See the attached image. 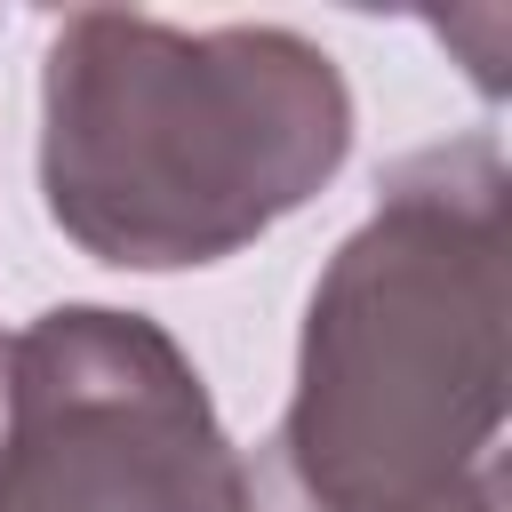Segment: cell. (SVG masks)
Returning a JSON list of instances; mask_svg holds the SVG:
<instances>
[{"label":"cell","mask_w":512,"mask_h":512,"mask_svg":"<svg viewBox=\"0 0 512 512\" xmlns=\"http://www.w3.org/2000/svg\"><path fill=\"white\" fill-rule=\"evenodd\" d=\"M352 152V88L280 24L72 8L40 64V192L72 248L184 272L296 216Z\"/></svg>","instance_id":"1"},{"label":"cell","mask_w":512,"mask_h":512,"mask_svg":"<svg viewBox=\"0 0 512 512\" xmlns=\"http://www.w3.org/2000/svg\"><path fill=\"white\" fill-rule=\"evenodd\" d=\"M504 424V152L432 144L328 256L280 472L304 512H440Z\"/></svg>","instance_id":"2"},{"label":"cell","mask_w":512,"mask_h":512,"mask_svg":"<svg viewBox=\"0 0 512 512\" xmlns=\"http://www.w3.org/2000/svg\"><path fill=\"white\" fill-rule=\"evenodd\" d=\"M0 512H256V496L160 320L56 304L0 344Z\"/></svg>","instance_id":"3"},{"label":"cell","mask_w":512,"mask_h":512,"mask_svg":"<svg viewBox=\"0 0 512 512\" xmlns=\"http://www.w3.org/2000/svg\"><path fill=\"white\" fill-rule=\"evenodd\" d=\"M440 512H504V472H496V456H488V464H480V472H472Z\"/></svg>","instance_id":"4"}]
</instances>
